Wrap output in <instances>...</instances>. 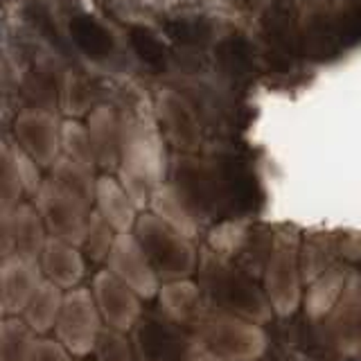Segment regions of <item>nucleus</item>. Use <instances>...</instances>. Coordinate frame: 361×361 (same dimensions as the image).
I'll use <instances>...</instances> for the list:
<instances>
[{"label": "nucleus", "instance_id": "7ed1b4c3", "mask_svg": "<svg viewBox=\"0 0 361 361\" xmlns=\"http://www.w3.org/2000/svg\"><path fill=\"white\" fill-rule=\"evenodd\" d=\"M131 45H133V50L142 63H147L149 68H156V71L165 68V48L152 32H147L142 27H133L131 30Z\"/></svg>", "mask_w": 361, "mask_h": 361}, {"label": "nucleus", "instance_id": "20e7f679", "mask_svg": "<svg viewBox=\"0 0 361 361\" xmlns=\"http://www.w3.org/2000/svg\"><path fill=\"white\" fill-rule=\"evenodd\" d=\"M165 34L178 45H201L210 37V27L201 20H169Z\"/></svg>", "mask_w": 361, "mask_h": 361}, {"label": "nucleus", "instance_id": "f257e3e1", "mask_svg": "<svg viewBox=\"0 0 361 361\" xmlns=\"http://www.w3.org/2000/svg\"><path fill=\"white\" fill-rule=\"evenodd\" d=\"M71 34L77 43L90 56H104L113 50L111 34L90 16H75L71 20Z\"/></svg>", "mask_w": 361, "mask_h": 361}, {"label": "nucleus", "instance_id": "f03ea898", "mask_svg": "<svg viewBox=\"0 0 361 361\" xmlns=\"http://www.w3.org/2000/svg\"><path fill=\"white\" fill-rule=\"evenodd\" d=\"M217 59L228 73L240 75V73L248 71V66H251V45H248L246 39H242V37H228L226 41L219 43Z\"/></svg>", "mask_w": 361, "mask_h": 361}]
</instances>
